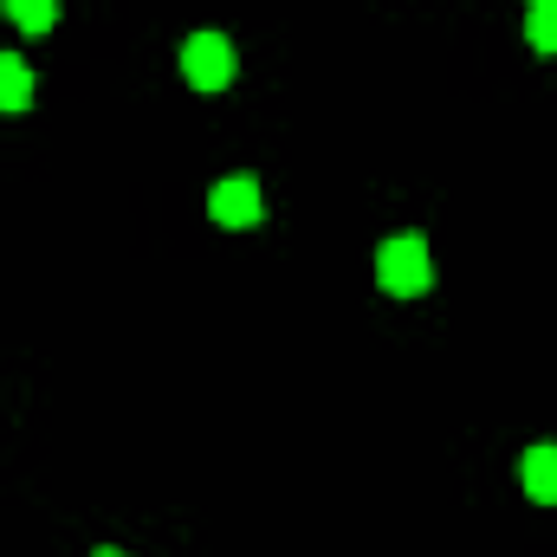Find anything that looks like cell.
Here are the masks:
<instances>
[{"instance_id":"ba28073f","label":"cell","mask_w":557,"mask_h":557,"mask_svg":"<svg viewBox=\"0 0 557 557\" xmlns=\"http://www.w3.org/2000/svg\"><path fill=\"white\" fill-rule=\"evenodd\" d=\"M91 557H124V552H91Z\"/></svg>"},{"instance_id":"8992f818","label":"cell","mask_w":557,"mask_h":557,"mask_svg":"<svg viewBox=\"0 0 557 557\" xmlns=\"http://www.w3.org/2000/svg\"><path fill=\"white\" fill-rule=\"evenodd\" d=\"M0 7L20 33H52V20H59V0H0Z\"/></svg>"},{"instance_id":"9c48e42d","label":"cell","mask_w":557,"mask_h":557,"mask_svg":"<svg viewBox=\"0 0 557 557\" xmlns=\"http://www.w3.org/2000/svg\"><path fill=\"white\" fill-rule=\"evenodd\" d=\"M532 7H557V0H532Z\"/></svg>"},{"instance_id":"5b68a950","label":"cell","mask_w":557,"mask_h":557,"mask_svg":"<svg viewBox=\"0 0 557 557\" xmlns=\"http://www.w3.org/2000/svg\"><path fill=\"white\" fill-rule=\"evenodd\" d=\"M33 104V65L20 52H0V111H26Z\"/></svg>"},{"instance_id":"3957f363","label":"cell","mask_w":557,"mask_h":557,"mask_svg":"<svg viewBox=\"0 0 557 557\" xmlns=\"http://www.w3.org/2000/svg\"><path fill=\"white\" fill-rule=\"evenodd\" d=\"M208 214H214L221 227H253V221L267 214V195H260V182H253V175H227V182H214Z\"/></svg>"},{"instance_id":"7a4b0ae2","label":"cell","mask_w":557,"mask_h":557,"mask_svg":"<svg viewBox=\"0 0 557 557\" xmlns=\"http://www.w3.org/2000/svg\"><path fill=\"white\" fill-rule=\"evenodd\" d=\"M234 72H240V59H234L227 33H188V39H182V78H188L195 91H227Z\"/></svg>"},{"instance_id":"52a82bcc","label":"cell","mask_w":557,"mask_h":557,"mask_svg":"<svg viewBox=\"0 0 557 557\" xmlns=\"http://www.w3.org/2000/svg\"><path fill=\"white\" fill-rule=\"evenodd\" d=\"M525 39H532L539 52H557V7H532V13H525Z\"/></svg>"},{"instance_id":"6da1fadb","label":"cell","mask_w":557,"mask_h":557,"mask_svg":"<svg viewBox=\"0 0 557 557\" xmlns=\"http://www.w3.org/2000/svg\"><path fill=\"white\" fill-rule=\"evenodd\" d=\"M376 278H383V292H396V298H421V292L434 285V253H428V240H421V234L383 240V247H376Z\"/></svg>"},{"instance_id":"277c9868","label":"cell","mask_w":557,"mask_h":557,"mask_svg":"<svg viewBox=\"0 0 557 557\" xmlns=\"http://www.w3.org/2000/svg\"><path fill=\"white\" fill-rule=\"evenodd\" d=\"M519 480H525V493L539 499V506H557V447H525V460H519Z\"/></svg>"}]
</instances>
